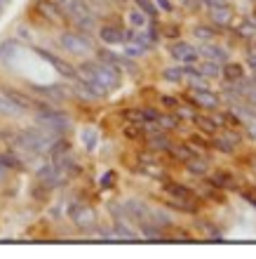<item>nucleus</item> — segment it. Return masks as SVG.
<instances>
[{
	"label": "nucleus",
	"mask_w": 256,
	"mask_h": 259,
	"mask_svg": "<svg viewBox=\"0 0 256 259\" xmlns=\"http://www.w3.org/2000/svg\"><path fill=\"white\" fill-rule=\"evenodd\" d=\"M75 78H80V80H92L96 85H101L106 90L108 95L113 92V90L120 88V71L113 66V64H106V62H85L78 66L75 71Z\"/></svg>",
	"instance_id": "nucleus-1"
},
{
	"label": "nucleus",
	"mask_w": 256,
	"mask_h": 259,
	"mask_svg": "<svg viewBox=\"0 0 256 259\" xmlns=\"http://www.w3.org/2000/svg\"><path fill=\"white\" fill-rule=\"evenodd\" d=\"M54 3L61 10V14L68 17L82 31H89V28L94 26V12H92V7L85 0H54Z\"/></svg>",
	"instance_id": "nucleus-2"
},
{
	"label": "nucleus",
	"mask_w": 256,
	"mask_h": 259,
	"mask_svg": "<svg viewBox=\"0 0 256 259\" xmlns=\"http://www.w3.org/2000/svg\"><path fill=\"white\" fill-rule=\"evenodd\" d=\"M35 125L49 130L54 135H64V132L71 127V120H68V116L59 113V111L52 109V106H42V109H38V113H35Z\"/></svg>",
	"instance_id": "nucleus-3"
},
{
	"label": "nucleus",
	"mask_w": 256,
	"mask_h": 259,
	"mask_svg": "<svg viewBox=\"0 0 256 259\" xmlns=\"http://www.w3.org/2000/svg\"><path fill=\"white\" fill-rule=\"evenodd\" d=\"M59 42L66 52H71V55H75V57H87L94 52L92 38L85 33H78V31H66V33H61Z\"/></svg>",
	"instance_id": "nucleus-4"
},
{
	"label": "nucleus",
	"mask_w": 256,
	"mask_h": 259,
	"mask_svg": "<svg viewBox=\"0 0 256 259\" xmlns=\"http://www.w3.org/2000/svg\"><path fill=\"white\" fill-rule=\"evenodd\" d=\"M71 219H73V224L78 226V229H94L96 226V222H99V217H96V210L94 207H89V205H85V203H80V205H73L71 207Z\"/></svg>",
	"instance_id": "nucleus-5"
},
{
	"label": "nucleus",
	"mask_w": 256,
	"mask_h": 259,
	"mask_svg": "<svg viewBox=\"0 0 256 259\" xmlns=\"http://www.w3.org/2000/svg\"><path fill=\"white\" fill-rule=\"evenodd\" d=\"M169 55L174 57L179 64H195L197 57H200V52H197L195 45L179 40V42H172V45H169Z\"/></svg>",
	"instance_id": "nucleus-6"
},
{
	"label": "nucleus",
	"mask_w": 256,
	"mask_h": 259,
	"mask_svg": "<svg viewBox=\"0 0 256 259\" xmlns=\"http://www.w3.org/2000/svg\"><path fill=\"white\" fill-rule=\"evenodd\" d=\"M125 212H127L129 219H134L139 224L150 222V207L146 203H141V200H127L125 203Z\"/></svg>",
	"instance_id": "nucleus-7"
},
{
	"label": "nucleus",
	"mask_w": 256,
	"mask_h": 259,
	"mask_svg": "<svg viewBox=\"0 0 256 259\" xmlns=\"http://www.w3.org/2000/svg\"><path fill=\"white\" fill-rule=\"evenodd\" d=\"M35 52H38V55H40L42 59H45V62L52 64V66L57 68V71H59L61 75H66V78H71V80L75 78V68H73V66H68V64L64 62V59H59L57 55H52V52H47V50H40V48H35Z\"/></svg>",
	"instance_id": "nucleus-8"
},
{
	"label": "nucleus",
	"mask_w": 256,
	"mask_h": 259,
	"mask_svg": "<svg viewBox=\"0 0 256 259\" xmlns=\"http://www.w3.org/2000/svg\"><path fill=\"white\" fill-rule=\"evenodd\" d=\"M99 38H101L104 45H125L127 33L118 26H101L99 28Z\"/></svg>",
	"instance_id": "nucleus-9"
},
{
	"label": "nucleus",
	"mask_w": 256,
	"mask_h": 259,
	"mask_svg": "<svg viewBox=\"0 0 256 259\" xmlns=\"http://www.w3.org/2000/svg\"><path fill=\"white\" fill-rule=\"evenodd\" d=\"M193 104L202 106V109H219L221 97L214 95L212 90H193Z\"/></svg>",
	"instance_id": "nucleus-10"
},
{
	"label": "nucleus",
	"mask_w": 256,
	"mask_h": 259,
	"mask_svg": "<svg viewBox=\"0 0 256 259\" xmlns=\"http://www.w3.org/2000/svg\"><path fill=\"white\" fill-rule=\"evenodd\" d=\"M200 52V57H204V59H212V62H228V50H223L221 45H212V42H204L202 48L197 50Z\"/></svg>",
	"instance_id": "nucleus-11"
},
{
	"label": "nucleus",
	"mask_w": 256,
	"mask_h": 259,
	"mask_svg": "<svg viewBox=\"0 0 256 259\" xmlns=\"http://www.w3.org/2000/svg\"><path fill=\"white\" fill-rule=\"evenodd\" d=\"M0 113H3V116H10V118H21L24 113H28V111L3 92V95H0Z\"/></svg>",
	"instance_id": "nucleus-12"
},
{
	"label": "nucleus",
	"mask_w": 256,
	"mask_h": 259,
	"mask_svg": "<svg viewBox=\"0 0 256 259\" xmlns=\"http://www.w3.org/2000/svg\"><path fill=\"white\" fill-rule=\"evenodd\" d=\"M237 144H240V135L237 132H223V135H219L214 139V146L219 151H226V153H230V151L235 149Z\"/></svg>",
	"instance_id": "nucleus-13"
},
{
	"label": "nucleus",
	"mask_w": 256,
	"mask_h": 259,
	"mask_svg": "<svg viewBox=\"0 0 256 259\" xmlns=\"http://www.w3.org/2000/svg\"><path fill=\"white\" fill-rule=\"evenodd\" d=\"M17 50H19V45L14 40H5L0 45V62L5 64V66H12L14 57H17Z\"/></svg>",
	"instance_id": "nucleus-14"
},
{
	"label": "nucleus",
	"mask_w": 256,
	"mask_h": 259,
	"mask_svg": "<svg viewBox=\"0 0 256 259\" xmlns=\"http://www.w3.org/2000/svg\"><path fill=\"white\" fill-rule=\"evenodd\" d=\"M165 193L169 198H174V200H190L193 198V191L181 184H165Z\"/></svg>",
	"instance_id": "nucleus-15"
},
{
	"label": "nucleus",
	"mask_w": 256,
	"mask_h": 259,
	"mask_svg": "<svg viewBox=\"0 0 256 259\" xmlns=\"http://www.w3.org/2000/svg\"><path fill=\"white\" fill-rule=\"evenodd\" d=\"M115 238H120V240H136V231L127 224V222H125V217L115 219Z\"/></svg>",
	"instance_id": "nucleus-16"
},
{
	"label": "nucleus",
	"mask_w": 256,
	"mask_h": 259,
	"mask_svg": "<svg viewBox=\"0 0 256 259\" xmlns=\"http://www.w3.org/2000/svg\"><path fill=\"white\" fill-rule=\"evenodd\" d=\"M0 163L5 165L7 170H24V160H21L19 153H14V151H5V153H0Z\"/></svg>",
	"instance_id": "nucleus-17"
},
{
	"label": "nucleus",
	"mask_w": 256,
	"mask_h": 259,
	"mask_svg": "<svg viewBox=\"0 0 256 259\" xmlns=\"http://www.w3.org/2000/svg\"><path fill=\"white\" fill-rule=\"evenodd\" d=\"M197 68V73L204 75V78H221V64L219 62H212V59H207V62H202Z\"/></svg>",
	"instance_id": "nucleus-18"
},
{
	"label": "nucleus",
	"mask_w": 256,
	"mask_h": 259,
	"mask_svg": "<svg viewBox=\"0 0 256 259\" xmlns=\"http://www.w3.org/2000/svg\"><path fill=\"white\" fill-rule=\"evenodd\" d=\"M127 21H129V26L134 28V31H141V28L148 26V14H143L139 7L136 10H132V12L127 14Z\"/></svg>",
	"instance_id": "nucleus-19"
},
{
	"label": "nucleus",
	"mask_w": 256,
	"mask_h": 259,
	"mask_svg": "<svg viewBox=\"0 0 256 259\" xmlns=\"http://www.w3.org/2000/svg\"><path fill=\"white\" fill-rule=\"evenodd\" d=\"M221 75L228 82H235V80H240V78H244V71L240 64H226V66L221 68Z\"/></svg>",
	"instance_id": "nucleus-20"
},
{
	"label": "nucleus",
	"mask_w": 256,
	"mask_h": 259,
	"mask_svg": "<svg viewBox=\"0 0 256 259\" xmlns=\"http://www.w3.org/2000/svg\"><path fill=\"white\" fill-rule=\"evenodd\" d=\"M186 167H188V172H193V175H207V170H209L207 160H202L200 156H190L188 160H186Z\"/></svg>",
	"instance_id": "nucleus-21"
},
{
	"label": "nucleus",
	"mask_w": 256,
	"mask_h": 259,
	"mask_svg": "<svg viewBox=\"0 0 256 259\" xmlns=\"http://www.w3.org/2000/svg\"><path fill=\"white\" fill-rule=\"evenodd\" d=\"M40 12L45 14V17H47L52 24H59L61 17H64V14H61V10L57 7V3H54V5H52V3H42V5H40Z\"/></svg>",
	"instance_id": "nucleus-22"
},
{
	"label": "nucleus",
	"mask_w": 256,
	"mask_h": 259,
	"mask_svg": "<svg viewBox=\"0 0 256 259\" xmlns=\"http://www.w3.org/2000/svg\"><path fill=\"white\" fill-rule=\"evenodd\" d=\"M162 78L167 82H183L186 80V73H183V66H169L162 71Z\"/></svg>",
	"instance_id": "nucleus-23"
},
{
	"label": "nucleus",
	"mask_w": 256,
	"mask_h": 259,
	"mask_svg": "<svg viewBox=\"0 0 256 259\" xmlns=\"http://www.w3.org/2000/svg\"><path fill=\"white\" fill-rule=\"evenodd\" d=\"M230 17H233V14H230V5L228 7H214V10H212V19L216 21V24H228L230 21Z\"/></svg>",
	"instance_id": "nucleus-24"
},
{
	"label": "nucleus",
	"mask_w": 256,
	"mask_h": 259,
	"mask_svg": "<svg viewBox=\"0 0 256 259\" xmlns=\"http://www.w3.org/2000/svg\"><path fill=\"white\" fill-rule=\"evenodd\" d=\"M96 139H99V135H96V130H82V142H85V146H87V151H94L96 146Z\"/></svg>",
	"instance_id": "nucleus-25"
},
{
	"label": "nucleus",
	"mask_w": 256,
	"mask_h": 259,
	"mask_svg": "<svg viewBox=\"0 0 256 259\" xmlns=\"http://www.w3.org/2000/svg\"><path fill=\"white\" fill-rule=\"evenodd\" d=\"M212 184L226 186V189H233V186H235V179L230 177V175H223V172H219V175H214V177H212Z\"/></svg>",
	"instance_id": "nucleus-26"
},
{
	"label": "nucleus",
	"mask_w": 256,
	"mask_h": 259,
	"mask_svg": "<svg viewBox=\"0 0 256 259\" xmlns=\"http://www.w3.org/2000/svg\"><path fill=\"white\" fill-rule=\"evenodd\" d=\"M237 33L240 35H244V38H254L256 35V21H242L240 26H237Z\"/></svg>",
	"instance_id": "nucleus-27"
},
{
	"label": "nucleus",
	"mask_w": 256,
	"mask_h": 259,
	"mask_svg": "<svg viewBox=\"0 0 256 259\" xmlns=\"http://www.w3.org/2000/svg\"><path fill=\"white\" fill-rule=\"evenodd\" d=\"M136 5H139V10H141L143 14H148V17H155L158 14V5H155L153 0H134Z\"/></svg>",
	"instance_id": "nucleus-28"
},
{
	"label": "nucleus",
	"mask_w": 256,
	"mask_h": 259,
	"mask_svg": "<svg viewBox=\"0 0 256 259\" xmlns=\"http://www.w3.org/2000/svg\"><path fill=\"white\" fill-rule=\"evenodd\" d=\"M148 144L153 146V149H162V151H169V146H172V144L165 139V135H153L148 139Z\"/></svg>",
	"instance_id": "nucleus-29"
},
{
	"label": "nucleus",
	"mask_w": 256,
	"mask_h": 259,
	"mask_svg": "<svg viewBox=\"0 0 256 259\" xmlns=\"http://www.w3.org/2000/svg\"><path fill=\"white\" fill-rule=\"evenodd\" d=\"M193 35H195V38H200V40H204V42H209L212 38H214V31H212V28H207V26H195V28H193Z\"/></svg>",
	"instance_id": "nucleus-30"
},
{
	"label": "nucleus",
	"mask_w": 256,
	"mask_h": 259,
	"mask_svg": "<svg viewBox=\"0 0 256 259\" xmlns=\"http://www.w3.org/2000/svg\"><path fill=\"white\" fill-rule=\"evenodd\" d=\"M204 5L209 10H214V7H228V0H204Z\"/></svg>",
	"instance_id": "nucleus-31"
},
{
	"label": "nucleus",
	"mask_w": 256,
	"mask_h": 259,
	"mask_svg": "<svg viewBox=\"0 0 256 259\" xmlns=\"http://www.w3.org/2000/svg\"><path fill=\"white\" fill-rule=\"evenodd\" d=\"M247 66L251 68V73H256V50L247 55Z\"/></svg>",
	"instance_id": "nucleus-32"
},
{
	"label": "nucleus",
	"mask_w": 256,
	"mask_h": 259,
	"mask_svg": "<svg viewBox=\"0 0 256 259\" xmlns=\"http://www.w3.org/2000/svg\"><path fill=\"white\" fill-rule=\"evenodd\" d=\"M155 3H158V7H160V10H165V12H172V10H174L169 0H155Z\"/></svg>",
	"instance_id": "nucleus-33"
},
{
	"label": "nucleus",
	"mask_w": 256,
	"mask_h": 259,
	"mask_svg": "<svg viewBox=\"0 0 256 259\" xmlns=\"http://www.w3.org/2000/svg\"><path fill=\"white\" fill-rule=\"evenodd\" d=\"M111 177H113V172H106V175H104V179H101V186L111 184Z\"/></svg>",
	"instance_id": "nucleus-34"
},
{
	"label": "nucleus",
	"mask_w": 256,
	"mask_h": 259,
	"mask_svg": "<svg viewBox=\"0 0 256 259\" xmlns=\"http://www.w3.org/2000/svg\"><path fill=\"white\" fill-rule=\"evenodd\" d=\"M5 177H7V167H5L3 163H0V184L5 182Z\"/></svg>",
	"instance_id": "nucleus-35"
},
{
	"label": "nucleus",
	"mask_w": 256,
	"mask_h": 259,
	"mask_svg": "<svg viewBox=\"0 0 256 259\" xmlns=\"http://www.w3.org/2000/svg\"><path fill=\"white\" fill-rule=\"evenodd\" d=\"M247 97H249V99H251V104H254V106H256V85L249 90V92H247Z\"/></svg>",
	"instance_id": "nucleus-36"
},
{
	"label": "nucleus",
	"mask_w": 256,
	"mask_h": 259,
	"mask_svg": "<svg viewBox=\"0 0 256 259\" xmlns=\"http://www.w3.org/2000/svg\"><path fill=\"white\" fill-rule=\"evenodd\" d=\"M244 200H247L249 205H254V207H256V198L251 196V193H244Z\"/></svg>",
	"instance_id": "nucleus-37"
},
{
	"label": "nucleus",
	"mask_w": 256,
	"mask_h": 259,
	"mask_svg": "<svg viewBox=\"0 0 256 259\" xmlns=\"http://www.w3.org/2000/svg\"><path fill=\"white\" fill-rule=\"evenodd\" d=\"M251 167H254V170H256V158H251Z\"/></svg>",
	"instance_id": "nucleus-38"
},
{
	"label": "nucleus",
	"mask_w": 256,
	"mask_h": 259,
	"mask_svg": "<svg viewBox=\"0 0 256 259\" xmlns=\"http://www.w3.org/2000/svg\"><path fill=\"white\" fill-rule=\"evenodd\" d=\"M3 3H5V0H0V10H3Z\"/></svg>",
	"instance_id": "nucleus-39"
},
{
	"label": "nucleus",
	"mask_w": 256,
	"mask_h": 259,
	"mask_svg": "<svg viewBox=\"0 0 256 259\" xmlns=\"http://www.w3.org/2000/svg\"><path fill=\"white\" fill-rule=\"evenodd\" d=\"M254 3H256V0H254Z\"/></svg>",
	"instance_id": "nucleus-40"
}]
</instances>
